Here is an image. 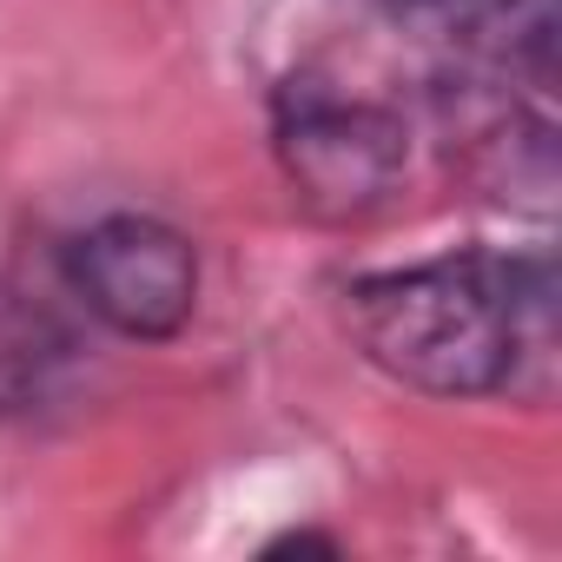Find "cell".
I'll list each match as a JSON object with an SVG mask.
<instances>
[{"label":"cell","instance_id":"6da1fadb","mask_svg":"<svg viewBox=\"0 0 562 562\" xmlns=\"http://www.w3.org/2000/svg\"><path fill=\"white\" fill-rule=\"evenodd\" d=\"M358 351L424 397H549L555 271L542 251H443L345 292Z\"/></svg>","mask_w":562,"mask_h":562},{"label":"cell","instance_id":"7a4b0ae2","mask_svg":"<svg viewBox=\"0 0 562 562\" xmlns=\"http://www.w3.org/2000/svg\"><path fill=\"white\" fill-rule=\"evenodd\" d=\"M271 146H278V166H285L292 192L318 218H358V212L384 205L411 159V133L391 106L358 100L312 74L278 93Z\"/></svg>","mask_w":562,"mask_h":562},{"label":"cell","instance_id":"3957f363","mask_svg":"<svg viewBox=\"0 0 562 562\" xmlns=\"http://www.w3.org/2000/svg\"><path fill=\"white\" fill-rule=\"evenodd\" d=\"M74 299L133 345H166L199 312V245L153 212H106L67 245Z\"/></svg>","mask_w":562,"mask_h":562}]
</instances>
